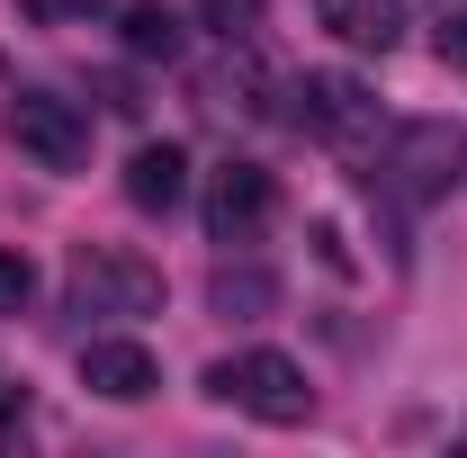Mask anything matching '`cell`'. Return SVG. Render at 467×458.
I'll return each instance as SVG.
<instances>
[{"mask_svg":"<svg viewBox=\"0 0 467 458\" xmlns=\"http://www.w3.org/2000/svg\"><path fill=\"white\" fill-rule=\"evenodd\" d=\"M207 297H216V315H243V324H252V315H270V306H279V279H270V270H252V261H243V270L225 261Z\"/></svg>","mask_w":467,"mask_h":458,"instance_id":"cell-11","label":"cell"},{"mask_svg":"<svg viewBox=\"0 0 467 458\" xmlns=\"http://www.w3.org/2000/svg\"><path fill=\"white\" fill-rule=\"evenodd\" d=\"M36 27H90V18H109L117 0H18Z\"/></svg>","mask_w":467,"mask_h":458,"instance_id":"cell-12","label":"cell"},{"mask_svg":"<svg viewBox=\"0 0 467 458\" xmlns=\"http://www.w3.org/2000/svg\"><path fill=\"white\" fill-rule=\"evenodd\" d=\"M0 126H9V144H18L36 172H81V162H90V117L72 109V99H55V90H18Z\"/></svg>","mask_w":467,"mask_h":458,"instance_id":"cell-4","label":"cell"},{"mask_svg":"<svg viewBox=\"0 0 467 458\" xmlns=\"http://www.w3.org/2000/svg\"><path fill=\"white\" fill-rule=\"evenodd\" d=\"M81 387L90 396H109V404H144L153 387H162V369H153V350L144 342H81Z\"/></svg>","mask_w":467,"mask_h":458,"instance_id":"cell-7","label":"cell"},{"mask_svg":"<svg viewBox=\"0 0 467 458\" xmlns=\"http://www.w3.org/2000/svg\"><path fill=\"white\" fill-rule=\"evenodd\" d=\"M72 306L81 315H162V270L117 252V243H81L72 252Z\"/></svg>","mask_w":467,"mask_h":458,"instance_id":"cell-3","label":"cell"},{"mask_svg":"<svg viewBox=\"0 0 467 458\" xmlns=\"http://www.w3.org/2000/svg\"><path fill=\"white\" fill-rule=\"evenodd\" d=\"M459 135L441 126V117H413V126H396L387 135V162H378V189L396 198V207H431L441 189H450V172H459Z\"/></svg>","mask_w":467,"mask_h":458,"instance_id":"cell-2","label":"cell"},{"mask_svg":"<svg viewBox=\"0 0 467 458\" xmlns=\"http://www.w3.org/2000/svg\"><path fill=\"white\" fill-rule=\"evenodd\" d=\"M315 18H324L342 46H359V55H387V46L405 36V0H315Z\"/></svg>","mask_w":467,"mask_h":458,"instance_id":"cell-9","label":"cell"},{"mask_svg":"<svg viewBox=\"0 0 467 458\" xmlns=\"http://www.w3.org/2000/svg\"><path fill=\"white\" fill-rule=\"evenodd\" d=\"M126 55H144V63L180 55V9L171 0H126Z\"/></svg>","mask_w":467,"mask_h":458,"instance_id":"cell-10","label":"cell"},{"mask_svg":"<svg viewBox=\"0 0 467 458\" xmlns=\"http://www.w3.org/2000/svg\"><path fill=\"white\" fill-rule=\"evenodd\" d=\"M288 99H296V126H306V135H324V144L368 135V117H378V109H368V90H359L350 72H306Z\"/></svg>","mask_w":467,"mask_h":458,"instance_id":"cell-6","label":"cell"},{"mask_svg":"<svg viewBox=\"0 0 467 458\" xmlns=\"http://www.w3.org/2000/svg\"><path fill=\"white\" fill-rule=\"evenodd\" d=\"M198 18H207V27L225 36V46H243V36L261 27V0H198Z\"/></svg>","mask_w":467,"mask_h":458,"instance_id":"cell-13","label":"cell"},{"mask_svg":"<svg viewBox=\"0 0 467 458\" xmlns=\"http://www.w3.org/2000/svg\"><path fill=\"white\" fill-rule=\"evenodd\" d=\"M27 297H36V261L27 252H0V315H27Z\"/></svg>","mask_w":467,"mask_h":458,"instance_id":"cell-14","label":"cell"},{"mask_svg":"<svg viewBox=\"0 0 467 458\" xmlns=\"http://www.w3.org/2000/svg\"><path fill=\"white\" fill-rule=\"evenodd\" d=\"M441 63H459V72H467V9L441 18Z\"/></svg>","mask_w":467,"mask_h":458,"instance_id":"cell-15","label":"cell"},{"mask_svg":"<svg viewBox=\"0 0 467 458\" xmlns=\"http://www.w3.org/2000/svg\"><path fill=\"white\" fill-rule=\"evenodd\" d=\"M207 396L243 404L252 422H279V432L315 413V387H306V369H296L288 350H234V359H216L207 369Z\"/></svg>","mask_w":467,"mask_h":458,"instance_id":"cell-1","label":"cell"},{"mask_svg":"<svg viewBox=\"0 0 467 458\" xmlns=\"http://www.w3.org/2000/svg\"><path fill=\"white\" fill-rule=\"evenodd\" d=\"M180 198H189V153H180V144H135V153H126V207L171 216Z\"/></svg>","mask_w":467,"mask_h":458,"instance_id":"cell-8","label":"cell"},{"mask_svg":"<svg viewBox=\"0 0 467 458\" xmlns=\"http://www.w3.org/2000/svg\"><path fill=\"white\" fill-rule=\"evenodd\" d=\"M270 207H279V189L261 162H225V172H207V234L216 243H252V234L270 225Z\"/></svg>","mask_w":467,"mask_h":458,"instance_id":"cell-5","label":"cell"}]
</instances>
